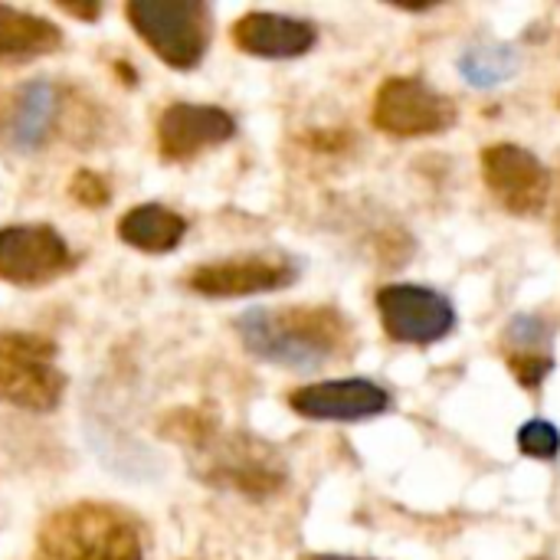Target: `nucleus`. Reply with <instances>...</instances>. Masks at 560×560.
Listing matches in <instances>:
<instances>
[{"label":"nucleus","instance_id":"1","mask_svg":"<svg viewBox=\"0 0 560 560\" xmlns=\"http://www.w3.org/2000/svg\"><path fill=\"white\" fill-rule=\"evenodd\" d=\"M161 436L187 450L194 476L213 489L269 499L289 479V466L272 443L249 433H223L207 413L177 410L164 417Z\"/></svg>","mask_w":560,"mask_h":560},{"label":"nucleus","instance_id":"2","mask_svg":"<svg viewBox=\"0 0 560 560\" xmlns=\"http://www.w3.org/2000/svg\"><path fill=\"white\" fill-rule=\"evenodd\" d=\"M236 331L253 358L292 371H318L328 361L345 358L354 345L345 315L322 305L249 308L240 315Z\"/></svg>","mask_w":560,"mask_h":560},{"label":"nucleus","instance_id":"3","mask_svg":"<svg viewBox=\"0 0 560 560\" xmlns=\"http://www.w3.org/2000/svg\"><path fill=\"white\" fill-rule=\"evenodd\" d=\"M33 560H144V545L128 512L105 502H75L43 522Z\"/></svg>","mask_w":560,"mask_h":560},{"label":"nucleus","instance_id":"4","mask_svg":"<svg viewBox=\"0 0 560 560\" xmlns=\"http://www.w3.org/2000/svg\"><path fill=\"white\" fill-rule=\"evenodd\" d=\"M66 374L52 338L26 331H0V404L49 413L62 404Z\"/></svg>","mask_w":560,"mask_h":560},{"label":"nucleus","instance_id":"5","mask_svg":"<svg viewBox=\"0 0 560 560\" xmlns=\"http://www.w3.org/2000/svg\"><path fill=\"white\" fill-rule=\"evenodd\" d=\"M125 16L135 33L171 69H197L213 36V13L203 0H131Z\"/></svg>","mask_w":560,"mask_h":560},{"label":"nucleus","instance_id":"6","mask_svg":"<svg viewBox=\"0 0 560 560\" xmlns=\"http://www.w3.org/2000/svg\"><path fill=\"white\" fill-rule=\"evenodd\" d=\"M374 125L394 138H427L443 135L456 125L459 112L453 98L413 75L387 79L374 95Z\"/></svg>","mask_w":560,"mask_h":560},{"label":"nucleus","instance_id":"7","mask_svg":"<svg viewBox=\"0 0 560 560\" xmlns=\"http://www.w3.org/2000/svg\"><path fill=\"white\" fill-rule=\"evenodd\" d=\"M377 315L397 345H436L456 328V308L427 285L394 282L377 292Z\"/></svg>","mask_w":560,"mask_h":560},{"label":"nucleus","instance_id":"8","mask_svg":"<svg viewBox=\"0 0 560 560\" xmlns=\"http://www.w3.org/2000/svg\"><path fill=\"white\" fill-rule=\"evenodd\" d=\"M66 240L46 223H16L0 230V282L36 289L72 269Z\"/></svg>","mask_w":560,"mask_h":560},{"label":"nucleus","instance_id":"9","mask_svg":"<svg viewBox=\"0 0 560 560\" xmlns=\"http://www.w3.org/2000/svg\"><path fill=\"white\" fill-rule=\"evenodd\" d=\"M299 279V266L285 256H233L203 262L187 276V289L203 299H246L259 292H279Z\"/></svg>","mask_w":560,"mask_h":560},{"label":"nucleus","instance_id":"10","mask_svg":"<svg viewBox=\"0 0 560 560\" xmlns=\"http://www.w3.org/2000/svg\"><path fill=\"white\" fill-rule=\"evenodd\" d=\"M482 177L499 203L515 217L541 213L551 197V171L522 144H492L482 151Z\"/></svg>","mask_w":560,"mask_h":560},{"label":"nucleus","instance_id":"11","mask_svg":"<svg viewBox=\"0 0 560 560\" xmlns=\"http://www.w3.org/2000/svg\"><path fill=\"white\" fill-rule=\"evenodd\" d=\"M289 407L305 420L322 423H358L381 417L390 407V394L364 377H345V381H322L292 390Z\"/></svg>","mask_w":560,"mask_h":560},{"label":"nucleus","instance_id":"12","mask_svg":"<svg viewBox=\"0 0 560 560\" xmlns=\"http://www.w3.org/2000/svg\"><path fill=\"white\" fill-rule=\"evenodd\" d=\"M236 135V118L220 105L174 102L158 121V148L167 161H190Z\"/></svg>","mask_w":560,"mask_h":560},{"label":"nucleus","instance_id":"13","mask_svg":"<svg viewBox=\"0 0 560 560\" xmlns=\"http://www.w3.org/2000/svg\"><path fill=\"white\" fill-rule=\"evenodd\" d=\"M233 43L256 59H299L318 43V30L308 20L272 13V10H249L243 13L233 30Z\"/></svg>","mask_w":560,"mask_h":560},{"label":"nucleus","instance_id":"14","mask_svg":"<svg viewBox=\"0 0 560 560\" xmlns=\"http://www.w3.org/2000/svg\"><path fill=\"white\" fill-rule=\"evenodd\" d=\"M52 118H56V89L43 79L26 82L13 92L3 138L13 151L33 154L46 144L52 131Z\"/></svg>","mask_w":560,"mask_h":560},{"label":"nucleus","instance_id":"15","mask_svg":"<svg viewBox=\"0 0 560 560\" xmlns=\"http://www.w3.org/2000/svg\"><path fill=\"white\" fill-rule=\"evenodd\" d=\"M62 46V30L30 10L0 3V66H23Z\"/></svg>","mask_w":560,"mask_h":560},{"label":"nucleus","instance_id":"16","mask_svg":"<svg viewBox=\"0 0 560 560\" xmlns=\"http://www.w3.org/2000/svg\"><path fill=\"white\" fill-rule=\"evenodd\" d=\"M121 243L141 253H171L187 236V220L161 203H141L118 220Z\"/></svg>","mask_w":560,"mask_h":560},{"label":"nucleus","instance_id":"17","mask_svg":"<svg viewBox=\"0 0 560 560\" xmlns=\"http://www.w3.org/2000/svg\"><path fill=\"white\" fill-rule=\"evenodd\" d=\"M548 338H551V328L535 318V315H522L512 322L509 328V341L515 345L509 351V371L515 374V381L528 390L541 387L545 377L551 374L555 368V358L548 354Z\"/></svg>","mask_w":560,"mask_h":560},{"label":"nucleus","instance_id":"18","mask_svg":"<svg viewBox=\"0 0 560 560\" xmlns=\"http://www.w3.org/2000/svg\"><path fill=\"white\" fill-rule=\"evenodd\" d=\"M518 59L505 46H486V49H469L459 59V72L469 79V85H499L515 72Z\"/></svg>","mask_w":560,"mask_h":560},{"label":"nucleus","instance_id":"19","mask_svg":"<svg viewBox=\"0 0 560 560\" xmlns=\"http://www.w3.org/2000/svg\"><path fill=\"white\" fill-rule=\"evenodd\" d=\"M518 450L532 459H555L560 453V433L548 420H532L518 430Z\"/></svg>","mask_w":560,"mask_h":560},{"label":"nucleus","instance_id":"20","mask_svg":"<svg viewBox=\"0 0 560 560\" xmlns=\"http://www.w3.org/2000/svg\"><path fill=\"white\" fill-rule=\"evenodd\" d=\"M72 197L79 200V203H85V207H105L108 203V184H105V177H98L95 171H79L75 177H72Z\"/></svg>","mask_w":560,"mask_h":560},{"label":"nucleus","instance_id":"21","mask_svg":"<svg viewBox=\"0 0 560 560\" xmlns=\"http://www.w3.org/2000/svg\"><path fill=\"white\" fill-rule=\"evenodd\" d=\"M62 10L72 13V16H79V20H95L102 7H98V3H92V7H85V3H79V7H75V3H62Z\"/></svg>","mask_w":560,"mask_h":560},{"label":"nucleus","instance_id":"22","mask_svg":"<svg viewBox=\"0 0 560 560\" xmlns=\"http://www.w3.org/2000/svg\"><path fill=\"white\" fill-rule=\"evenodd\" d=\"M305 560H361V558H341V555H312Z\"/></svg>","mask_w":560,"mask_h":560},{"label":"nucleus","instance_id":"23","mask_svg":"<svg viewBox=\"0 0 560 560\" xmlns=\"http://www.w3.org/2000/svg\"><path fill=\"white\" fill-rule=\"evenodd\" d=\"M558 226H560V213H558Z\"/></svg>","mask_w":560,"mask_h":560}]
</instances>
